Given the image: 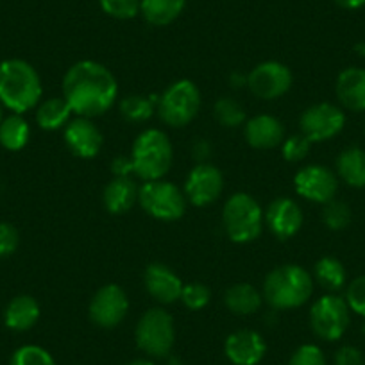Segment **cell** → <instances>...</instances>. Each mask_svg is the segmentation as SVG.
I'll return each instance as SVG.
<instances>
[{"mask_svg": "<svg viewBox=\"0 0 365 365\" xmlns=\"http://www.w3.org/2000/svg\"><path fill=\"white\" fill-rule=\"evenodd\" d=\"M118 97V83L104 65L91 59L77 61L63 77V99L73 115L93 118L104 115Z\"/></svg>", "mask_w": 365, "mask_h": 365, "instance_id": "1", "label": "cell"}, {"mask_svg": "<svg viewBox=\"0 0 365 365\" xmlns=\"http://www.w3.org/2000/svg\"><path fill=\"white\" fill-rule=\"evenodd\" d=\"M43 86L40 73L24 59L0 63V104L13 113L24 115L40 104Z\"/></svg>", "mask_w": 365, "mask_h": 365, "instance_id": "2", "label": "cell"}, {"mask_svg": "<svg viewBox=\"0 0 365 365\" xmlns=\"http://www.w3.org/2000/svg\"><path fill=\"white\" fill-rule=\"evenodd\" d=\"M314 294V276L296 263L279 265L267 274L262 296L274 310L303 307Z\"/></svg>", "mask_w": 365, "mask_h": 365, "instance_id": "3", "label": "cell"}, {"mask_svg": "<svg viewBox=\"0 0 365 365\" xmlns=\"http://www.w3.org/2000/svg\"><path fill=\"white\" fill-rule=\"evenodd\" d=\"M135 175L142 181L163 179L174 161V149L161 129H145L136 136L131 149Z\"/></svg>", "mask_w": 365, "mask_h": 365, "instance_id": "4", "label": "cell"}, {"mask_svg": "<svg viewBox=\"0 0 365 365\" xmlns=\"http://www.w3.org/2000/svg\"><path fill=\"white\" fill-rule=\"evenodd\" d=\"M222 226L235 244L255 242L265 226V210L251 194L237 192L224 205Z\"/></svg>", "mask_w": 365, "mask_h": 365, "instance_id": "5", "label": "cell"}, {"mask_svg": "<svg viewBox=\"0 0 365 365\" xmlns=\"http://www.w3.org/2000/svg\"><path fill=\"white\" fill-rule=\"evenodd\" d=\"M201 110V91L190 79H179L172 83L158 97L156 111L161 122L170 128H185L190 124Z\"/></svg>", "mask_w": 365, "mask_h": 365, "instance_id": "6", "label": "cell"}, {"mask_svg": "<svg viewBox=\"0 0 365 365\" xmlns=\"http://www.w3.org/2000/svg\"><path fill=\"white\" fill-rule=\"evenodd\" d=\"M138 202L147 215L163 222L179 220L187 212L185 192L165 178L143 181L138 190Z\"/></svg>", "mask_w": 365, "mask_h": 365, "instance_id": "7", "label": "cell"}, {"mask_svg": "<svg viewBox=\"0 0 365 365\" xmlns=\"http://www.w3.org/2000/svg\"><path fill=\"white\" fill-rule=\"evenodd\" d=\"M135 339L136 346L149 356H168L175 342L174 319L163 308H149L136 324Z\"/></svg>", "mask_w": 365, "mask_h": 365, "instance_id": "8", "label": "cell"}, {"mask_svg": "<svg viewBox=\"0 0 365 365\" xmlns=\"http://www.w3.org/2000/svg\"><path fill=\"white\" fill-rule=\"evenodd\" d=\"M351 310L346 299L336 294H326L319 297L310 308L312 331L326 342H335L342 339L349 328Z\"/></svg>", "mask_w": 365, "mask_h": 365, "instance_id": "9", "label": "cell"}, {"mask_svg": "<svg viewBox=\"0 0 365 365\" xmlns=\"http://www.w3.org/2000/svg\"><path fill=\"white\" fill-rule=\"evenodd\" d=\"M346 125V113L342 108L331 103H317L308 106L299 118L301 135L312 143L328 142L340 135Z\"/></svg>", "mask_w": 365, "mask_h": 365, "instance_id": "10", "label": "cell"}, {"mask_svg": "<svg viewBox=\"0 0 365 365\" xmlns=\"http://www.w3.org/2000/svg\"><path fill=\"white\" fill-rule=\"evenodd\" d=\"M294 76L287 65L279 61H263L247 73V88L262 101H276L292 88Z\"/></svg>", "mask_w": 365, "mask_h": 365, "instance_id": "11", "label": "cell"}, {"mask_svg": "<svg viewBox=\"0 0 365 365\" xmlns=\"http://www.w3.org/2000/svg\"><path fill=\"white\" fill-rule=\"evenodd\" d=\"M129 312V297L120 285L108 283L101 287L90 301L88 315L96 326L113 329L120 324Z\"/></svg>", "mask_w": 365, "mask_h": 365, "instance_id": "12", "label": "cell"}, {"mask_svg": "<svg viewBox=\"0 0 365 365\" xmlns=\"http://www.w3.org/2000/svg\"><path fill=\"white\" fill-rule=\"evenodd\" d=\"M297 195L315 205L333 201L339 190V175L324 165H307L294 175Z\"/></svg>", "mask_w": 365, "mask_h": 365, "instance_id": "13", "label": "cell"}, {"mask_svg": "<svg viewBox=\"0 0 365 365\" xmlns=\"http://www.w3.org/2000/svg\"><path fill=\"white\" fill-rule=\"evenodd\" d=\"M224 190V175L215 165L197 163L185 181V197L194 206H208L220 197Z\"/></svg>", "mask_w": 365, "mask_h": 365, "instance_id": "14", "label": "cell"}, {"mask_svg": "<svg viewBox=\"0 0 365 365\" xmlns=\"http://www.w3.org/2000/svg\"><path fill=\"white\" fill-rule=\"evenodd\" d=\"M303 222V210L290 197H276L265 210V226L278 240L296 237Z\"/></svg>", "mask_w": 365, "mask_h": 365, "instance_id": "15", "label": "cell"}, {"mask_svg": "<svg viewBox=\"0 0 365 365\" xmlns=\"http://www.w3.org/2000/svg\"><path fill=\"white\" fill-rule=\"evenodd\" d=\"M63 136H65V143L72 154L83 160H91L103 149V133L101 129L93 124L91 118L76 117L65 125L63 129Z\"/></svg>", "mask_w": 365, "mask_h": 365, "instance_id": "16", "label": "cell"}, {"mask_svg": "<svg viewBox=\"0 0 365 365\" xmlns=\"http://www.w3.org/2000/svg\"><path fill=\"white\" fill-rule=\"evenodd\" d=\"M224 353L233 365H258L265 356L267 344L255 329H238L226 339Z\"/></svg>", "mask_w": 365, "mask_h": 365, "instance_id": "17", "label": "cell"}, {"mask_svg": "<svg viewBox=\"0 0 365 365\" xmlns=\"http://www.w3.org/2000/svg\"><path fill=\"white\" fill-rule=\"evenodd\" d=\"M143 283L149 296L161 304H172L181 299L185 287L178 274L165 263H150L143 274Z\"/></svg>", "mask_w": 365, "mask_h": 365, "instance_id": "18", "label": "cell"}, {"mask_svg": "<svg viewBox=\"0 0 365 365\" xmlns=\"http://www.w3.org/2000/svg\"><path fill=\"white\" fill-rule=\"evenodd\" d=\"M244 135L249 145L255 149L267 150L282 145L285 140V128L279 118L263 113L245 122Z\"/></svg>", "mask_w": 365, "mask_h": 365, "instance_id": "19", "label": "cell"}, {"mask_svg": "<svg viewBox=\"0 0 365 365\" xmlns=\"http://www.w3.org/2000/svg\"><path fill=\"white\" fill-rule=\"evenodd\" d=\"M335 91L342 108L356 113L365 111V68H344L336 77Z\"/></svg>", "mask_w": 365, "mask_h": 365, "instance_id": "20", "label": "cell"}, {"mask_svg": "<svg viewBox=\"0 0 365 365\" xmlns=\"http://www.w3.org/2000/svg\"><path fill=\"white\" fill-rule=\"evenodd\" d=\"M140 187L133 178H113L103 192L104 208L111 215L128 213L138 202Z\"/></svg>", "mask_w": 365, "mask_h": 365, "instance_id": "21", "label": "cell"}, {"mask_svg": "<svg viewBox=\"0 0 365 365\" xmlns=\"http://www.w3.org/2000/svg\"><path fill=\"white\" fill-rule=\"evenodd\" d=\"M40 303L33 296L13 297L4 310V324L13 331H27L40 321Z\"/></svg>", "mask_w": 365, "mask_h": 365, "instance_id": "22", "label": "cell"}, {"mask_svg": "<svg viewBox=\"0 0 365 365\" xmlns=\"http://www.w3.org/2000/svg\"><path fill=\"white\" fill-rule=\"evenodd\" d=\"M336 175L351 188L365 187V150L360 147H347L336 158Z\"/></svg>", "mask_w": 365, "mask_h": 365, "instance_id": "23", "label": "cell"}, {"mask_svg": "<svg viewBox=\"0 0 365 365\" xmlns=\"http://www.w3.org/2000/svg\"><path fill=\"white\" fill-rule=\"evenodd\" d=\"M227 310L235 315H252L262 308L263 296L251 283H235L224 294Z\"/></svg>", "mask_w": 365, "mask_h": 365, "instance_id": "24", "label": "cell"}, {"mask_svg": "<svg viewBox=\"0 0 365 365\" xmlns=\"http://www.w3.org/2000/svg\"><path fill=\"white\" fill-rule=\"evenodd\" d=\"M185 6L187 0H142L140 13L150 26L165 27L179 19Z\"/></svg>", "mask_w": 365, "mask_h": 365, "instance_id": "25", "label": "cell"}, {"mask_svg": "<svg viewBox=\"0 0 365 365\" xmlns=\"http://www.w3.org/2000/svg\"><path fill=\"white\" fill-rule=\"evenodd\" d=\"M72 108L63 97H52L36 106V122L45 131H58L72 120Z\"/></svg>", "mask_w": 365, "mask_h": 365, "instance_id": "26", "label": "cell"}, {"mask_svg": "<svg viewBox=\"0 0 365 365\" xmlns=\"http://www.w3.org/2000/svg\"><path fill=\"white\" fill-rule=\"evenodd\" d=\"M314 282H317L322 289L331 294L342 290L347 282L344 263L335 256H322L314 267Z\"/></svg>", "mask_w": 365, "mask_h": 365, "instance_id": "27", "label": "cell"}, {"mask_svg": "<svg viewBox=\"0 0 365 365\" xmlns=\"http://www.w3.org/2000/svg\"><path fill=\"white\" fill-rule=\"evenodd\" d=\"M31 125L22 115L13 113L0 122V145L8 150H22L29 143Z\"/></svg>", "mask_w": 365, "mask_h": 365, "instance_id": "28", "label": "cell"}, {"mask_svg": "<svg viewBox=\"0 0 365 365\" xmlns=\"http://www.w3.org/2000/svg\"><path fill=\"white\" fill-rule=\"evenodd\" d=\"M158 97L142 96V93H131L120 101V115L133 124H143L150 120L156 111Z\"/></svg>", "mask_w": 365, "mask_h": 365, "instance_id": "29", "label": "cell"}, {"mask_svg": "<svg viewBox=\"0 0 365 365\" xmlns=\"http://www.w3.org/2000/svg\"><path fill=\"white\" fill-rule=\"evenodd\" d=\"M215 113L217 122L224 128H240L242 124H245V111L238 101L231 99V97H220L215 103Z\"/></svg>", "mask_w": 365, "mask_h": 365, "instance_id": "30", "label": "cell"}, {"mask_svg": "<svg viewBox=\"0 0 365 365\" xmlns=\"http://www.w3.org/2000/svg\"><path fill=\"white\" fill-rule=\"evenodd\" d=\"M351 208L344 201H333L326 202L324 210H322V222L326 224V227L331 231H342L346 230L351 224Z\"/></svg>", "mask_w": 365, "mask_h": 365, "instance_id": "31", "label": "cell"}, {"mask_svg": "<svg viewBox=\"0 0 365 365\" xmlns=\"http://www.w3.org/2000/svg\"><path fill=\"white\" fill-rule=\"evenodd\" d=\"M9 365H56V361L47 349L27 344L13 353Z\"/></svg>", "mask_w": 365, "mask_h": 365, "instance_id": "32", "label": "cell"}, {"mask_svg": "<svg viewBox=\"0 0 365 365\" xmlns=\"http://www.w3.org/2000/svg\"><path fill=\"white\" fill-rule=\"evenodd\" d=\"M210 299H212V290L205 283L194 282L182 287L181 301L190 310H202L205 307H208Z\"/></svg>", "mask_w": 365, "mask_h": 365, "instance_id": "33", "label": "cell"}, {"mask_svg": "<svg viewBox=\"0 0 365 365\" xmlns=\"http://www.w3.org/2000/svg\"><path fill=\"white\" fill-rule=\"evenodd\" d=\"M99 4L106 15L118 20H129L140 13L142 0H99Z\"/></svg>", "mask_w": 365, "mask_h": 365, "instance_id": "34", "label": "cell"}, {"mask_svg": "<svg viewBox=\"0 0 365 365\" xmlns=\"http://www.w3.org/2000/svg\"><path fill=\"white\" fill-rule=\"evenodd\" d=\"M312 142L304 135H292L289 138L283 140L282 143V154L289 163H297V161H303L308 156V150H310Z\"/></svg>", "mask_w": 365, "mask_h": 365, "instance_id": "35", "label": "cell"}, {"mask_svg": "<svg viewBox=\"0 0 365 365\" xmlns=\"http://www.w3.org/2000/svg\"><path fill=\"white\" fill-rule=\"evenodd\" d=\"M346 303L349 307L351 312L361 315L365 319V274L364 276H358L353 282L347 285L346 290Z\"/></svg>", "mask_w": 365, "mask_h": 365, "instance_id": "36", "label": "cell"}, {"mask_svg": "<svg viewBox=\"0 0 365 365\" xmlns=\"http://www.w3.org/2000/svg\"><path fill=\"white\" fill-rule=\"evenodd\" d=\"M289 365H326V356L315 344H303L294 351Z\"/></svg>", "mask_w": 365, "mask_h": 365, "instance_id": "37", "label": "cell"}, {"mask_svg": "<svg viewBox=\"0 0 365 365\" xmlns=\"http://www.w3.org/2000/svg\"><path fill=\"white\" fill-rule=\"evenodd\" d=\"M19 244V230L9 222H0V258H9L11 255H15Z\"/></svg>", "mask_w": 365, "mask_h": 365, "instance_id": "38", "label": "cell"}, {"mask_svg": "<svg viewBox=\"0 0 365 365\" xmlns=\"http://www.w3.org/2000/svg\"><path fill=\"white\" fill-rule=\"evenodd\" d=\"M335 365H365V358L358 347L342 346L335 353Z\"/></svg>", "mask_w": 365, "mask_h": 365, "instance_id": "39", "label": "cell"}, {"mask_svg": "<svg viewBox=\"0 0 365 365\" xmlns=\"http://www.w3.org/2000/svg\"><path fill=\"white\" fill-rule=\"evenodd\" d=\"M111 170H113L115 178H133L135 175V168H133L131 156H117L111 161Z\"/></svg>", "mask_w": 365, "mask_h": 365, "instance_id": "40", "label": "cell"}, {"mask_svg": "<svg viewBox=\"0 0 365 365\" xmlns=\"http://www.w3.org/2000/svg\"><path fill=\"white\" fill-rule=\"evenodd\" d=\"M210 153V145L205 142V140H197L194 143V156L199 158V160H205Z\"/></svg>", "mask_w": 365, "mask_h": 365, "instance_id": "41", "label": "cell"}, {"mask_svg": "<svg viewBox=\"0 0 365 365\" xmlns=\"http://www.w3.org/2000/svg\"><path fill=\"white\" fill-rule=\"evenodd\" d=\"M335 4L342 9H360L365 6V0H335Z\"/></svg>", "mask_w": 365, "mask_h": 365, "instance_id": "42", "label": "cell"}, {"mask_svg": "<svg viewBox=\"0 0 365 365\" xmlns=\"http://www.w3.org/2000/svg\"><path fill=\"white\" fill-rule=\"evenodd\" d=\"M231 83L235 88L238 86H247V76H240V73H233L231 76Z\"/></svg>", "mask_w": 365, "mask_h": 365, "instance_id": "43", "label": "cell"}, {"mask_svg": "<svg viewBox=\"0 0 365 365\" xmlns=\"http://www.w3.org/2000/svg\"><path fill=\"white\" fill-rule=\"evenodd\" d=\"M354 52H356L360 58H365V41H358V43L354 45Z\"/></svg>", "mask_w": 365, "mask_h": 365, "instance_id": "44", "label": "cell"}, {"mask_svg": "<svg viewBox=\"0 0 365 365\" xmlns=\"http://www.w3.org/2000/svg\"><path fill=\"white\" fill-rule=\"evenodd\" d=\"M125 365H154V364L150 360H133Z\"/></svg>", "mask_w": 365, "mask_h": 365, "instance_id": "45", "label": "cell"}, {"mask_svg": "<svg viewBox=\"0 0 365 365\" xmlns=\"http://www.w3.org/2000/svg\"><path fill=\"white\" fill-rule=\"evenodd\" d=\"M167 365H185V364H182V361L179 360V358H175V356H170V358H168Z\"/></svg>", "mask_w": 365, "mask_h": 365, "instance_id": "46", "label": "cell"}, {"mask_svg": "<svg viewBox=\"0 0 365 365\" xmlns=\"http://www.w3.org/2000/svg\"><path fill=\"white\" fill-rule=\"evenodd\" d=\"M2 108H4V106L0 104V122H2V118H4V111H2Z\"/></svg>", "mask_w": 365, "mask_h": 365, "instance_id": "47", "label": "cell"}, {"mask_svg": "<svg viewBox=\"0 0 365 365\" xmlns=\"http://www.w3.org/2000/svg\"><path fill=\"white\" fill-rule=\"evenodd\" d=\"M361 333H364V336H365V322H364V326H361Z\"/></svg>", "mask_w": 365, "mask_h": 365, "instance_id": "48", "label": "cell"}]
</instances>
